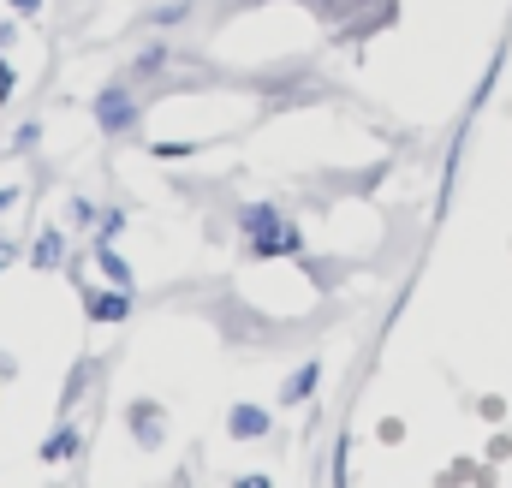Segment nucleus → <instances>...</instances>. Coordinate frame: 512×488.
<instances>
[{
  "label": "nucleus",
  "instance_id": "1",
  "mask_svg": "<svg viewBox=\"0 0 512 488\" xmlns=\"http://www.w3.org/2000/svg\"><path fill=\"white\" fill-rule=\"evenodd\" d=\"M239 227H245V239H251V256H298V250H304L298 227H292L274 203H251V209L239 215Z\"/></svg>",
  "mask_w": 512,
  "mask_h": 488
},
{
  "label": "nucleus",
  "instance_id": "2",
  "mask_svg": "<svg viewBox=\"0 0 512 488\" xmlns=\"http://www.w3.org/2000/svg\"><path fill=\"white\" fill-rule=\"evenodd\" d=\"M131 120H137L131 90H120V84H114V90H102V96H96V125H102V131H126Z\"/></svg>",
  "mask_w": 512,
  "mask_h": 488
},
{
  "label": "nucleus",
  "instance_id": "3",
  "mask_svg": "<svg viewBox=\"0 0 512 488\" xmlns=\"http://www.w3.org/2000/svg\"><path fill=\"white\" fill-rule=\"evenodd\" d=\"M84 310H90V322H126V316H131V292H126V286L84 292Z\"/></svg>",
  "mask_w": 512,
  "mask_h": 488
},
{
  "label": "nucleus",
  "instance_id": "4",
  "mask_svg": "<svg viewBox=\"0 0 512 488\" xmlns=\"http://www.w3.org/2000/svg\"><path fill=\"white\" fill-rule=\"evenodd\" d=\"M227 429H233V441H262L268 435V411L262 405H233L227 411Z\"/></svg>",
  "mask_w": 512,
  "mask_h": 488
},
{
  "label": "nucleus",
  "instance_id": "5",
  "mask_svg": "<svg viewBox=\"0 0 512 488\" xmlns=\"http://www.w3.org/2000/svg\"><path fill=\"white\" fill-rule=\"evenodd\" d=\"M316 381H322V364H304L292 381H286V393H280V399H286V405H304V399L316 393Z\"/></svg>",
  "mask_w": 512,
  "mask_h": 488
},
{
  "label": "nucleus",
  "instance_id": "6",
  "mask_svg": "<svg viewBox=\"0 0 512 488\" xmlns=\"http://www.w3.org/2000/svg\"><path fill=\"white\" fill-rule=\"evenodd\" d=\"M60 256H66L60 233H54V227H42V239H36V250H30V262H36V268H60Z\"/></svg>",
  "mask_w": 512,
  "mask_h": 488
},
{
  "label": "nucleus",
  "instance_id": "7",
  "mask_svg": "<svg viewBox=\"0 0 512 488\" xmlns=\"http://www.w3.org/2000/svg\"><path fill=\"white\" fill-rule=\"evenodd\" d=\"M78 441H84V435H78V429L66 423V429H60L54 441H42V459H48V465H60V459H72V453H78Z\"/></svg>",
  "mask_w": 512,
  "mask_h": 488
},
{
  "label": "nucleus",
  "instance_id": "8",
  "mask_svg": "<svg viewBox=\"0 0 512 488\" xmlns=\"http://www.w3.org/2000/svg\"><path fill=\"white\" fill-rule=\"evenodd\" d=\"M131 429H143V447H155V441H161V411H155V405H137V411H131Z\"/></svg>",
  "mask_w": 512,
  "mask_h": 488
},
{
  "label": "nucleus",
  "instance_id": "9",
  "mask_svg": "<svg viewBox=\"0 0 512 488\" xmlns=\"http://www.w3.org/2000/svg\"><path fill=\"white\" fill-rule=\"evenodd\" d=\"M96 262L108 268V280H114V286H131V268H126V256H120V250H108V244H96Z\"/></svg>",
  "mask_w": 512,
  "mask_h": 488
},
{
  "label": "nucleus",
  "instance_id": "10",
  "mask_svg": "<svg viewBox=\"0 0 512 488\" xmlns=\"http://www.w3.org/2000/svg\"><path fill=\"white\" fill-rule=\"evenodd\" d=\"M161 66H167V54H161V48H149V54H143V60H137V78H155V72H161Z\"/></svg>",
  "mask_w": 512,
  "mask_h": 488
},
{
  "label": "nucleus",
  "instance_id": "11",
  "mask_svg": "<svg viewBox=\"0 0 512 488\" xmlns=\"http://www.w3.org/2000/svg\"><path fill=\"white\" fill-rule=\"evenodd\" d=\"M155 155L161 161H185V155H197V143H155Z\"/></svg>",
  "mask_w": 512,
  "mask_h": 488
},
{
  "label": "nucleus",
  "instance_id": "12",
  "mask_svg": "<svg viewBox=\"0 0 512 488\" xmlns=\"http://www.w3.org/2000/svg\"><path fill=\"white\" fill-rule=\"evenodd\" d=\"M72 215H78V221H84V227H90V221H102V209H96V203H90V197H84V203H72Z\"/></svg>",
  "mask_w": 512,
  "mask_h": 488
},
{
  "label": "nucleus",
  "instance_id": "13",
  "mask_svg": "<svg viewBox=\"0 0 512 488\" xmlns=\"http://www.w3.org/2000/svg\"><path fill=\"white\" fill-rule=\"evenodd\" d=\"M12 84H18V78H12V66L0 60V96H12Z\"/></svg>",
  "mask_w": 512,
  "mask_h": 488
},
{
  "label": "nucleus",
  "instance_id": "14",
  "mask_svg": "<svg viewBox=\"0 0 512 488\" xmlns=\"http://www.w3.org/2000/svg\"><path fill=\"white\" fill-rule=\"evenodd\" d=\"M12 203H18V191H0V215H6V209H12Z\"/></svg>",
  "mask_w": 512,
  "mask_h": 488
},
{
  "label": "nucleus",
  "instance_id": "15",
  "mask_svg": "<svg viewBox=\"0 0 512 488\" xmlns=\"http://www.w3.org/2000/svg\"><path fill=\"white\" fill-rule=\"evenodd\" d=\"M12 6H18V12H36V6H42V0H12Z\"/></svg>",
  "mask_w": 512,
  "mask_h": 488
},
{
  "label": "nucleus",
  "instance_id": "16",
  "mask_svg": "<svg viewBox=\"0 0 512 488\" xmlns=\"http://www.w3.org/2000/svg\"><path fill=\"white\" fill-rule=\"evenodd\" d=\"M6 262H12V244H0V268H6Z\"/></svg>",
  "mask_w": 512,
  "mask_h": 488
},
{
  "label": "nucleus",
  "instance_id": "17",
  "mask_svg": "<svg viewBox=\"0 0 512 488\" xmlns=\"http://www.w3.org/2000/svg\"><path fill=\"white\" fill-rule=\"evenodd\" d=\"M322 6H334V0H322Z\"/></svg>",
  "mask_w": 512,
  "mask_h": 488
}]
</instances>
